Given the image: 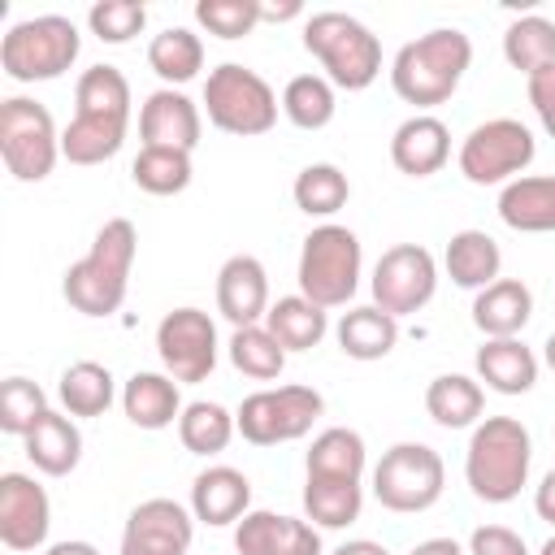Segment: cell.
I'll return each mask as SVG.
<instances>
[{
    "mask_svg": "<svg viewBox=\"0 0 555 555\" xmlns=\"http://www.w3.org/2000/svg\"><path fill=\"white\" fill-rule=\"evenodd\" d=\"M134 251H139L134 221H126V217L104 221L91 238V251L65 269V282H61L65 304L82 317H113L126 304Z\"/></svg>",
    "mask_w": 555,
    "mask_h": 555,
    "instance_id": "1",
    "label": "cell"
},
{
    "mask_svg": "<svg viewBox=\"0 0 555 555\" xmlns=\"http://www.w3.org/2000/svg\"><path fill=\"white\" fill-rule=\"evenodd\" d=\"M473 65V39L455 26H438L403 43L390 61V87L403 104H416V113L447 104L455 87L464 82Z\"/></svg>",
    "mask_w": 555,
    "mask_h": 555,
    "instance_id": "2",
    "label": "cell"
},
{
    "mask_svg": "<svg viewBox=\"0 0 555 555\" xmlns=\"http://www.w3.org/2000/svg\"><path fill=\"white\" fill-rule=\"evenodd\" d=\"M533 464V438L516 416H486L473 425L464 451V481L481 503H512Z\"/></svg>",
    "mask_w": 555,
    "mask_h": 555,
    "instance_id": "3",
    "label": "cell"
},
{
    "mask_svg": "<svg viewBox=\"0 0 555 555\" xmlns=\"http://www.w3.org/2000/svg\"><path fill=\"white\" fill-rule=\"evenodd\" d=\"M304 48L321 61L325 78L343 91H364L382 74V43L377 35L338 9H321L304 17Z\"/></svg>",
    "mask_w": 555,
    "mask_h": 555,
    "instance_id": "4",
    "label": "cell"
},
{
    "mask_svg": "<svg viewBox=\"0 0 555 555\" xmlns=\"http://www.w3.org/2000/svg\"><path fill=\"white\" fill-rule=\"evenodd\" d=\"M360 269H364V247L356 238V230L325 221L317 230H308L304 247H299V295L312 299L317 308H347L360 291Z\"/></svg>",
    "mask_w": 555,
    "mask_h": 555,
    "instance_id": "5",
    "label": "cell"
},
{
    "mask_svg": "<svg viewBox=\"0 0 555 555\" xmlns=\"http://www.w3.org/2000/svg\"><path fill=\"white\" fill-rule=\"evenodd\" d=\"M82 52V35L61 13H39L13 22L0 39V69L13 82H52L61 78Z\"/></svg>",
    "mask_w": 555,
    "mask_h": 555,
    "instance_id": "6",
    "label": "cell"
},
{
    "mask_svg": "<svg viewBox=\"0 0 555 555\" xmlns=\"http://www.w3.org/2000/svg\"><path fill=\"white\" fill-rule=\"evenodd\" d=\"M278 108H282L278 91L238 61H221L204 78V113L225 134H238V139L269 134L278 126Z\"/></svg>",
    "mask_w": 555,
    "mask_h": 555,
    "instance_id": "7",
    "label": "cell"
},
{
    "mask_svg": "<svg viewBox=\"0 0 555 555\" xmlns=\"http://www.w3.org/2000/svg\"><path fill=\"white\" fill-rule=\"evenodd\" d=\"M0 160L17 182H43L61 160V130L30 95L0 100Z\"/></svg>",
    "mask_w": 555,
    "mask_h": 555,
    "instance_id": "8",
    "label": "cell"
},
{
    "mask_svg": "<svg viewBox=\"0 0 555 555\" xmlns=\"http://www.w3.org/2000/svg\"><path fill=\"white\" fill-rule=\"evenodd\" d=\"M442 486L447 464L429 442H395L390 451H382L373 468V499L399 516L429 512L442 499Z\"/></svg>",
    "mask_w": 555,
    "mask_h": 555,
    "instance_id": "9",
    "label": "cell"
},
{
    "mask_svg": "<svg viewBox=\"0 0 555 555\" xmlns=\"http://www.w3.org/2000/svg\"><path fill=\"white\" fill-rule=\"evenodd\" d=\"M533 156H538L533 130L516 117H490V121L473 126L455 152L460 173L473 186H507L533 165Z\"/></svg>",
    "mask_w": 555,
    "mask_h": 555,
    "instance_id": "10",
    "label": "cell"
},
{
    "mask_svg": "<svg viewBox=\"0 0 555 555\" xmlns=\"http://www.w3.org/2000/svg\"><path fill=\"white\" fill-rule=\"evenodd\" d=\"M321 412H325L321 390H312V386H269V390L247 395L238 403L234 421H238V434L251 447H278V442H295V438L312 434Z\"/></svg>",
    "mask_w": 555,
    "mask_h": 555,
    "instance_id": "11",
    "label": "cell"
},
{
    "mask_svg": "<svg viewBox=\"0 0 555 555\" xmlns=\"http://www.w3.org/2000/svg\"><path fill=\"white\" fill-rule=\"evenodd\" d=\"M369 291H373V304L382 312H390L395 321L421 312L434 299V291H438V260H434V251L421 247V243L386 247L377 256V264H373Z\"/></svg>",
    "mask_w": 555,
    "mask_h": 555,
    "instance_id": "12",
    "label": "cell"
},
{
    "mask_svg": "<svg viewBox=\"0 0 555 555\" xmlns=\"http://www.w3.org/2000/svg\"><path fill=\"white\" fill-rule=\"evenodd\" d=\"M156 356L165 373L182 386L208 382L217 369V321L204 308H173L156 325Z\"/></svg>",
    "mask_w": 555,
    "mask_h": 555,
    "instance_id": "13",
    "label": "cell"
},
{
    "mask_svg": "<svg viewBox=\"0 0 555 555\" xmlns=\"http://www.w3.org/2000/svg\"><path fill=\"white\" fill-rule=\"evenodd\" d=\"M195 538V516L178 499H143L121 529L117 555H186Z\"/></svg>",
    "mask_w": 555,
    "mask_h": 555,
    "instance_id": "14",
    "label": "cell"
},
{
    "mask_svg": "<svg viewBox=\"0 0 555 555\" xmlns=\"http://www.w3.org/2000/svg\"><path fill=\"white\" fill-rule=\"evenodd\" d=\"M52 529V499L26 473L0 477V542L9 551H39Z\"/></svg>",
    "mask_w": 555,
    "mask_h": 555,
    "instance_id": "15",
    "label": "cell"
},
{
    "mask_svg": "<svg viewBox=\"0 0 555 555\" xmlns=\"http://www.w3.org/2000/svg\"><path fill=\"white\" fill-rule=\"evenodd\" d=\"M204 134V117L199 104L178 91V87H156L143 104H139V139L143 147H178V152H195Z\"/></svg>",
    "mask_w": 555,
    "mask_h": 555,
    "instance_id": "16",
    "label": "cell"
},
{
    "mask_svg": "<svg viewBox=\"0 0 555 555\" xmlns=\"http://www.w3.org/2000/svg\"><path fill=\"white\" fill-rule=\"evenodd\" d=\"M234 551L238 555H321V529L304 516L251 507L234 525Z\"/></svg>",
    "mask_w": 555,
    "mask_h": 555,
    "instance_id": "17",
    "label": "cell"
},
{
    "mask_svg": "<svg viewBox=\"0 0 555 555\" xmlns=\"http://www.w3.org/2000/svg\"><path fill=\"white\" fill-rule=\"evenodd\" d=\"M217 312L234 330L260 325L269 317V273L256 256L238 251L217 269Z\"/></svg>",
    "mask_w": 555,
    "mask_h": 555,
    "instance_id": "18",
    "label": "cell"
},
{
    "mask_svg": "<svg viewBox=\"0 0 555 555\" xmlns=\"http://www.w3.org/2000/svg\"><path fill=\"white\" fill-rule=\"evenodd\" d=\"M390 160L408 178H429L451 160V130L434 113H412L390 134Z\"/></svg>",
    "mask_w": 555,
    "mask_h": 555,
    "instance_id": "19",
    "label": "cell"
},
{
    "mask_svg": "<svg viewBox=\"0 0 555 555\" xmlns=\"http://www.w3.org/2000/svg\"><path fill=\"white\" fill-rule=\"evenodd\" d=\"M251 512V481L230 464H208L191 481V516L199 525H238Z\"/></svg>",
    "mask_w": 555,
    "mask_h": 555,
    "instance_id": "20",
    "label": "cell"
},
{
    "mask_svg": "<svg viewBox=\"0 0 555 555\" xmlns=\"http://www.w3.org/2000/svg\"><path fill=\"white\" fill-rule=\"evenodd\" d=\"M499 217L516 234H555V173H520L499 191Z\"/></svg>",
    "mask_w": 555,
    "mask_h": 555,
    "instance_id": "21",
    "label": "cell"
},
{
    "mask_svg": "<svg viewBox=\"0 0 555 555\" xmlns=\"http://www.w3.org/2000/svg\"><path fill=\"white\" fill-rule=\"evenodd\" d=\"M477 382L494 395H529L538 382V356L520 338H486L477 347Z\"/></svg>",
    "mask_w": 555,
    "mask_h": 555,
    "instance_id": "22",
    "label": "cell"
},
{
    "mask_svg": "<svg viewBox=\"0 0 555 555\" xmlns=\"http://www.w3.org/2000/svg\"><path fill=\"white\" fill-rule=\"evenodd\" d=\"M533 317V291L520 278H499L473 295V325L486 338H520Z\"/></svg>",
    "mask_w": 555,
    "mask_h": 555,
    "instance_id": "23",
    "label": "cell"
},
{
    "mask_svg": "<svg viewBox=\"0 0 555 555\" xmlns=\"http://www.w3.org/2000/svg\"><path fill=\"white\" fill-rule=\"evenodd\" d=\"M182 408V390L169 373H130L121 382V412L134 429H169Z\"/></svg>",
    "mask_w": 555,
    "mask_h": 555,
    "instance_id": "24",
    "label": "cell"
},
{
    "mask_svg": "<svg viewBox=\"0 0 555 555\" xmlns=\"http://www.w3.org/2000/svg\"><path fill=\"white\" fill-rule=\"evenodd\" d=\"M22 442H26V460L43 477H69L82 460V429L69 412H48Z\"/></svg>",
    "mask_w": 555,
    "mask_h": 555,
    "instance_id": "25",
    "label": "cell"
},
{
    "mask_svg": "<svg viewBox=\"0 0 555 555\" xmlns=\"http://www.w3.org/2000/svg\"><path fill=\"white\" fill-rule=\"evenodd\" d=\"M442 269L455 286L464 291H486L490 282H499L503 269V251L486 230H455L447 251H442Z\"/></svg>",
    "mask_w": 555,
    "mask_h": 555,
    "instance_id": "26",
    "label": "cell"
},
{
    "mask_svg": "<svg viewBox=\"0 0 555 555\" xmlns=\"http://www.w3.org/2000/svg\"><path fill=\"white\" fill-rule=\"evenodd\" d=\"M334 338L343 347V356L369 364V360H382L395 351L399 343V321L390 312H382L377 304H360V308H347L334 325Z\"/></svg>",
    "mask_w": 555,
    "mask_h": 555,
    "instance_id": "27",
    "label": "cell"
},
{
    "mask_svg": "<svg viewBox=\"0 0 555 555\" xmlns=\"http://www.w3.org/2000/svg\"><path fill=\"white\" fill-rule=\"evenodd\" d=\"M364 464H369V447L356 429L347 425H330L312 438L308 455H304V468L308 477H330V481H360L364 477Z\"/></svg>",
    "mask_w": 555,
    "mask_h": 555,
    "instance_id": "28",
    "label": "cell"
},
{
    "mask_svg": "<svg viewBox=\"0 0 555 555\" xmlns=\"http://www.w3.org/2000/svg\"><path fill=\"white\" fill-rule=\"evenodd\" d=\"M481 408H486V390L468 373H438L429 382V390H425V412L442 429H468V425H477L481 421Z\"/></svg>",
    "mask_w": 555,
    "mask_h": 555,
    "instance_id": "29",
    "label": "cell"
},
{
    "mask_svg": "<svg viewBox=\"0 0 555 555\" xmlns=\"http://www.w3.org/2000/svg\"><path fill=\"white\" fill-rule=\"evenodd\" d=\"M264 330L291 351H312L325 334H330V312L317 308L312 299L304 295H282L269 304V317H264Z\"/></svg>",
    "mask_w": 555,
    "mask_h": 555,
    "instance_id": "30",
    "label": "cell"
},
{
    "mask_svg": "<svg viewBox=\"0 0 555 555\" xmlns=\"http://www.w3.org/2000/svg\"><path fill=\"white\" fill-rule=\"evenodd\" d=\"M56 395H61V408H65L74 421H78V416H82V421H87V416H104V412L113 408V399H121L113 373H108L104 364H95V360H74V364L61 373Z\"/></svg>",
    "mask_w": 555,
    "mask_h": 555,
    "instance_id": "31",
    "label": "cell"
},
{
    "mask_svg": "<svg viewBox=\"0 0 555 555\" xmlns=\"http://www.w3.org/2000/svg\"><path fill=\"white\" fill-rule=\"evenodd\" d=\"M126 126L130 121H117V117H82V113H74L69 126L61 130V156L69 165H104V160H113L121 152Z\"/></svg>",
    "mask_w": 555,
    "mask_h": 555,
    "instance_id": "32",
    "label": "cell"
},
{
    "mask_svg": "<svg viewBox=\"0 0 555 555\" xmlns=\"http://www.w3.org/2000/svg\"><path fill=\"white\" fill-rule=\"evenodd\" d=\"M147 65L165 87H182L204 69V39L191 26H169V30L152 35Z\"/></svg>",
    "mask_w": 555,
    "mask_h": 555,
    "instance_id": "33",
    "label": "cell"
},
{
    "mask_svg": "<svg viewBox=\"0 0 555 555\" xmlns=\"http://www.w3.org/2000/svg\"><path fill=\"white\" fill-rule=\"evenodd\" d=\"M360 507H364L360 481H330V477L304 481V516L317 529H347L351 520H360Z\"/></svg>",
    "mask_w": 555,
    "mask_h": 555,
    "instance_id": "34",
    "label": "cell"
},
{
    "mask_svg": "<svg viewBox=\"0 0 555 555\" xmlns=\"http://www.w3.org/2000/svg\"><path fill=\"white\" fill-rule=\"evenodd\" d=\"M338 108V87L325 74H295L282 87V113L299 130H325Z\"/></svg>",
    "mask_w": 555,
    "mask_h": 555,
    "instance_id": "35",
    "label": "cell"
},
{
    "mask_svg": "<svg viewBox=\"0 0 555 555\" xmlns=\"http://www.w3.org/2000/svg\"><path fill=\"white\" fill-rule=\"evenodd\" d=\"M234 434H238L234 412L221 408V403H212V399H195L178 416V438H182V447L191 455H221Z\"/></svg>",
    "mask_w": 555,
    "mask_h": 555,
    "instance_id": "36",
    "label": "cell"
},
{
    "mask_svg": "<svg viewBox=\"0 0 555 555\" xmlns=\"http://www.w3.org/2000/svg\"><path fill=\"white\" fill-rule=\"evenodd\" d=\"M74 113L130 121V82H126V74L117 65H91V69H82V78L74 87Z\"/></svg>",
    "mask_w": 555,
    "mask_h": 555,
    "instance_id": "37",
    "label": "cell"
},
{
    "mask_svg": "<svg viewBox=\"0 0 555 555\" xmlns=\"http://www.w3.org/2000/svg\"><path fill=\"white\" fill-rule=\"evenodd\" d=\"M503 56L512 69H520L525 78L555 65V22L542 13H525L503 30Z\"/></svg>",
    "mask_w": 555,
    "mask_h": 555,
    "instance_id": "38",
    "label": "cell"
},
{
    "mask_svg": "<svg viewBox=\"0 0 555 555\" xmlns=\"http://www.w3.org/2000/svg\"><path fill=\"white\" fill-rule=\"evenodd\" d=\"M291 195H295V208H299V212H308V217H334L338 208H347L351 182H347V173H343L338 165L317 160V165H304V169L295 173Z\"/></svg>",
    "mask_w": 555,
    "mask_h": 555,
    "instance_id": "39",
    "label": "cell"
},
{
    "mask_svg": "<svg viewBox=\"0 0 555 555\" xmlns=\"http://www.w3.org/2000/svg\"><path fill=\"white\" fill-rule=\"evenodd\" d=\"M191 152H178V147H139L134 165H130V178L139 191L147 195H178L191 186Z\"/></svg>",
    "mask_w": 555,
    "mask_h": 555,
    "instance_id": "40",
    "label": "cell"
},
{
    "mask_svg": "<svg viewBox=\"0 0 555 555\" xmlns=\"http://www.w3.org/2000/svg\"><path fill=\"white\" fill-rule=\"evenodd\" d=\"M230 364H234L243 377L273 382V377H282V369H286V347H282L264 325H243V330L230 334Z\"/></svg>",
    "mask_w": 555,
    "mask_h": 555,
    "instance_id": "41",
    "label": "cell"
},
{
    "mask_svg": "<svg viewBox=\"0 0 555 555\" xmlns=\"http://www.w3.org/2000/svg\"><path fill=\"white\" fill-rule=\"evenodd\" d=\"M48 395L30 377H4L0 386V429L13 438H26L43 416H48Z\"/></svg>",
    "mask_w": 555,
    "mask_h": 555,
    "instance_id": "42",
    "label": "cell"
},
{
    "mask_svg": "<svg viewBox=\"0 0 555 555\" xmlns=\"http://www.w3.org/2000/svg\"><path fill=\"white\" fill-rule=\"evenodd\" d=\"M195 22L217 39H243L260 26V0H195Z\"/></svg>",
    "mask_w": 555,
    "mask_h": 555,
    "instance_id": "43",
    "label": "cell"
},
{
    "mask_svg": "<svg viewBox=\"0 0 555 555\" xmlns=\"http://www.w3.org/2000/svg\"><path fill=\"white\" fill-rule=\"evenodd\" d=\"M87 26L100 43H130L147 26V9L139 0H100L87 9Z\"/></svg>",
    "mask_w": 555,
    "mask_h": 555,
    "instance_id": "44",
    "label": "cell"
},
{
    "mask_svg": "<svg viewBox=\"0 0 555 555\" xmlns=\"http://www.w3.org/2000/svg\"><path fill=\"white\" fill-rule=\"evenodd\" d=\"M468 555H529V546L507 525H477L468 533Z\"/></svg>",
    "mask_w": 555,
    "mask_h": 555,
    "instance_id": "45",
    "label": "cell"
},
{
    "mask_svg": "<svg viewBox=\"0 0 555 555\" xmlns=\"http://www.w3.org/2000/svg\"><path fill=\"white\" fill-rule=\"evenodd\" d=\"M525 87H529V104H533V113H538L542 130L555 139V65H546V69H538V74H529V78H525Z\"/></svg>",
    "mask_w": 555,
    "mask_h": 555,
    "instance_id": "46",
    "label": "cell"
},
{
    "mask_svg": "<svg viewBox=\"0 0 555 555\" xmlns=\"http://www.w3.org/2000/svg\"><path fill=\"white\" fill-rule=\"evenodd\" d=\"M533 512H538L546 525H555V468L538 481V490H533Z\"/></svg>",
    "mask_w": 555,
    "mask_h": 555,
    "instance_id": "47",
    "label": "cell"
},
{
    "mask_svg": "<svg viewBox=\"0 0 555 555\" xmlns=\"http://www.w3.org/2000/svg\"><path fill=\"white\" fill-rule=\"evenodd\" d=\"M408 555H468L455 538H425V542H416Z\"/></svg>",
    "mask_w": 555,
    "mask_h": 555,
    "instance_id": "48",
    "label": "cell"
},
{
    "mask_svg": "<svg viewBox=\"0 0 555 555\" xmlns=\"http://www.w3.org/2000/svg\"><path fill=\"white\" fill-rule=\"evenodd\" d=\"M299 13H304L299 0H286V4H264V0H260V22H291V17H299Z\"/></svg>",
    "mask_w": 555,
    "mask_h": 555,
    "instance_id": "49",
    "label": "cell"
},
{
    "mask_svg": "<svg viewBox=\"0 0 555 555\" xmlns=\"http://www.w3.org/2000/svg\"><path fill=\"white\" fill-rule=\"evenodd\" d=\"M43 555H100L91 542H82V538H65V542H52V546H43Z\"/></svg>",
    "mask_w": 555,
    "mask_h": 555,
    "instance_id": "50",
    "label": "cell"
},
{
    "mask_svg": "<svg viewBox=\"0 0 555 555\" xmlns=\"http://www.w3.org/2000/svg\"><path fill=\"white\" fill-rule=\"evenodd\" d=\"M334 555H390L382 542H373V538H351V542H343Z\"/></svg>",
    "mask_w": 555,
    "mask_h": 555,
    "instance_id": "51",
    "label": "cell"
},
{
    "mask_svg": "<svg viewBox=\"0 0 555 555\" xmlns=\"http://www.w3.org/2000/svg\"><path fill=\"white\" fill-rule=\"evenodd\" d=\"M542 360H546V369L555 373V334H551V338L542 343Z\"/></svg>",
    "mask_w": 555,
    "mask_h": 555,
    "instance_id": "52",
    "label": "cell"
},
{
    "mask_svg": "<svg viewBox=\"0 0 555 555\" xmlns=\"http://www.w3.org/2000/svg\"><path fill=\"white\" fill-rule=\"evenodd\" d=\"M538 555H555V533H551V538H546V542L538 546Z\"/></svg>",
    "mask_w": 555,
    "mask_h": 555,
    "instance_id": "53",
    "label": "cell"
}]
</instances>
